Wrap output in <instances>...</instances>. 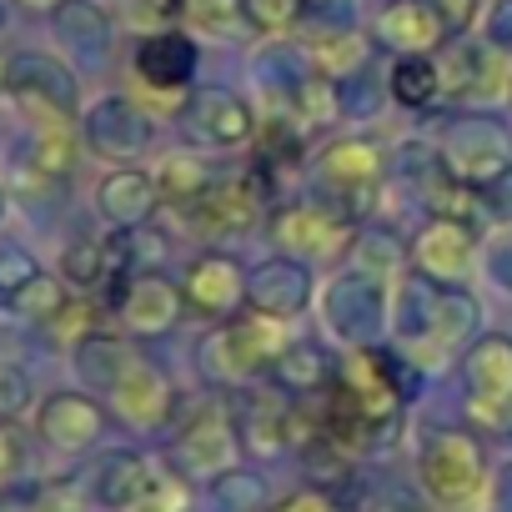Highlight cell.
<instances>
[{"instance_id":"obj_1","label":"cell","mask_w":512,"mask_h":512,"mask_svg":"<svg viewBox=\"0 0 512 512\" xmlns=\"http://www.w3.org/2000/svg\"><path fill=\"white\" fill-rule=\"evenodd\" d=\"M417 482L437 512H487L492 502V467L472 432L437 427L417 447Z\"/></svg>"},{"instance_id":"obj_2","label":"cell","mask_w":512,"mask_h":512,"mask_svg":"<svg viewBox=\"0 0 512 512\" xmlns=\"http://www.w3.org/2000/svg\"><path fill=\"white\" fill-rule=\"evenodd\" d=\"M287 342H292L287 322L241 312V317L216 322V327L206 332L201 362H206V372H211L216 382H226V387H251V382L272 377V367H277V357L287 352Z\"/></svg>"},{"instance_id":"obj_3","label":"cell","mask_w":512,"mask_h":512,"mask_svg":"<svg viewBox=\"0 0 512 512\" xmlns=\"http://www.w3.org/2000/svg\"><path fill=\"white\" fill-rule=\"evenodd\" d=\"M312 181H317V201L337 206L347 221L362 226V216H372V206L382 196L387 156L367 136H337L312 156Z\"/></svg>"},{"instance_id":"obj_4","label":"cell","mask_w":512,"mask_h":512,"mask_svg":"<svg viewBox=\"0 0 512 512\" xmlns=\"http://www.w3.org/2000/svg\"><path fill=\"white\" fill-rule=\"evenodd\" d=\"M317 312H322L327 337L342 342L347 352L352 347H377L392 327V282H377L362 267H347L332 282H322Z\"/></svg>"},{"instance_id":"obj_5","label":"cell","mask_w":512,"mask_h":512,"mask_svg":"<svg viewBox=\"0 0 512 512\" xmlns=\"http://www.w3.org/2000/svg\"><path fill=\"white\" fill-rule=\"evenodd\" d=\"M272 201V186H267V166H251V171H216L201 196L191 206H181L191 236L201 241H231V236H246L256 221H262V206Z\"/></svg>"},{"instance_id":"obj_6","label":"cell","mask_w":512,"mask_h":512,"mask_svg":"<svg viewBox=\"0 0 512 512\" xmlns=\"http://www.w3.org/2000/svg\"><path fill=\"white\" fill-rule=\"evenodd\" d=\"M447 176L462 181L467 191H487L497 181L512 176V136L497 116H457L442 126V136L432 141Z\"/></svg>"},{"instance_id":"obj_7","label":"cell","mask_w":512,"mask_h":512,"mask_svg":"<svg viewBox=\"0 0 512 512\" xmlns=\"http://www.w3.org/2000/svg\"><path fill=\"white\" fill-rule=\"evenodd\" d=\"M402 377H407V357L397 362V357L382 352V347H352V352L337 362V382H332V387H337L377 432H387V427H397V417H402V407H407Z\"/></svg>"},{"instance_id":"obj_8","label":"cell","mask_w":512,"mask_h":512,"mask_svg":"<svg viewBox=\"0 0 512 512\" xmlns=\"http://www.w3.org/2000/svg\"><path fill=\"white\" fill-rule=\"evenodd\" d=\"M6 96L31 116V126L81 116V81L56 51H16L11 76H6Z\"/></svg>"},{"instance_id":"obj_9","label":"cell","mask_w":512,"mask_h":512,"mask_svg":"<svg viewBox=\"0 0 512 512\" xmlns=\"http://www.w3.org/2000/svg\"><path fill=\"white\" fill-rule=\"evenodd\" d=\"M272 241L282 256H297V262L317 267V262H342L357 241V221H347L337 206L307 196L292 206H277L272 216Z\"/></svg>"},{"instance_id":"obj_10","label":"cell","mask_w":512,"mask_h":512,"mask_svg":"<svg viewBox=\"0 0 512 512\" xmlns=\"http://www.w3.org/2000/svg\"><path fill=\"white\" fill-rule=\"evenodd\" d=\"M176 121L196 151H236L256 136V111L231 86H191L181 96Z\"/></svg>"},{"instance_id":"obj_11","label":"cell","mask_w":512,"mask_h":512,"mask_svg":"<svg viewBox=\"0 0 512 512\" xmlns=\"http://www.w3.org/2000/svg\"><path fill=\"white\" fill-rule=\"evenodd\" d=\"M467 407L487 432H512V337L487 332L462 352Z\"/></svg>"},{"instance_id":"obj_12","label":"cell","mask_w":512,"mask_h":512,"mask_svg":"<svg viewBox=\"0 0 512 512\" xmlns=\"http://www.w3.org/2000/svg\"><path fill=\"white\" fill-rule=\"evenodd\" d=\"M76 126H81V146L91 156H106V161H136L156 146V121L121 91H106V96L86 101Z\"/></svg>"},{"instance_id":"obj_13","label":"cell","mask_w":512,"mask_h":512,"mask_svg":"<svg viewBox=\"0 0 512 512\" xmlns=\"http://www.w3.org/2000/svg\"><path fill=\"white\" fill-rule=\"evenodd\" d=\"M111 427V412L101 407L96 392L86 387H61V392H46L41 407H36V437L51 447V452H66V457H81L91 452Z\"/></svg>"},{"instance_id":"obj_14","label":"cell","mask_w":512,"mask_h":512,"mask_svg":"<svg viewBox=\"0 0 512 512\" xmlns=\"http://www.w3.org/2000/svg\"><path fill=\"white\" fill-rule=\"evenodd\" d=\"M171 462L181 477H196V482H211L221 477L226 467L241 462V432H236V417L226 407H201L171 442Z\"/></svg>"},{"instance_id":"obj_15","label":"cell","mask_w":512,"mask_h":512,"mask_svg":"<svg viewBox=\"0 0 512 512\" xmlns=\"http://www.w3.org/2000/svg\"><path fill=\"white\" fill-rule=\"evenodd\" d=\"M181 302L201 322H231L246 312V272L231 251H201L181 272Z\"/></svg>"},{"instance_id":"obj_16","label":"cell","mask_w":512,"mask_h":512,"mask_svg":"<svg viewBox=\"0 0 512 512\" xmlns=\"http://www.w3.org/2000/svg\"><path fill=\"white\" fill-rule=\"evenodd\" d=\"M442 66V96H457L467 106H492L512 96V56L487 41H452Z\"/></svg>"},{"instance_id":"obj_17","label":"cell","mask_w":512,"mask_h":512,"mask_svg":"<svg viewBox=\"0 0 512 512\" xmlns=\"http://www.w3.org/2000/svg\"><path fill=\"white\" fill-rule=\"evenodd\" d=\"M412 272H422L437 287H462L477 272V231L457 216H432L412 236Z\"/></svg>"},{"instance_id":"obj_18","label":"cell","mask_w":512,"mask_h":512,"mask_svg":"<svg viewBox=\"0 0 512 512\" xmlns=\"http://www.w3.org/2000/svg\"><path fill=\"white\" fill-rule=\"evenodd\" d=\"M307 307H317V277L297 256H267L262 267L246 272V312L292 322Z\"/></svg>"},{"instance_id":"obj_19","label":"cell","mask_w":512,"mask_h":512,"mask_svg":"<svg viewBox=\"0 0 512 512\" xmlns=\"http://www.w3.org/2000/svg\"><path fill=\"white\" fill-rule=\"evenodd\" d=\"M106 402H111V412L126 422V427H136V432H156V427H166L171 422V412H176V382L151 362V357H131V367L116 377V387L106 392Z\"/></svg>"},{"instance_id":"obj_20","label":"cell","mask_w":512,"mask_h":512,"mask_svg":"<svg viewBox=\"0 0 512 512\" xmlns=\"http://www.w3.org/2000/svg\"><path fill=\"white\" fill-rule=\"evenodd\" d=\"M131 71L146 91H166V96H186L196 86V71H201V46L191 31H161V36H141L136 56H131Z\"/></svg>"},{"instance_id":"obj_21","label":"cell","mask_w":512,"mask_h":512,"mask_svg":"<svg viewBox=\"0 0 512 512\" xmlns=\"http://www.w3.org/2000/svg\"><path fill=\"white\" fill-rule=\"evenodd\" d=\"M181 317H186L181 282H171L161 272H136L116 302V322L131 337H166V332H176Z\"/></svg>"},{"instance_id":"obj_22","label":"cell","mask_w":512,"mask_h":512,"mask_svg":"<svg viewBox=\"0 0 512 512\" xmlns=\"http://www.w3.org/2000/svg\"><path fill=\"white\" fill-rule=\"evenodd\" d=\"M161 206L166 201H161L156 171H146V166H111L96 181V211H101L106 231H141Z\"/></svg>"},{"instance_id":"obj_23","label":"cell","mask_w":512,"mask_h":512,"mask_svg":"<svg viewBox=\"0 0 512 512\" xmlns=\"http://www.w3.org/2000/svg\"><path fill=\"white\" fill-rule=\"evenodd\" d=\"M477 302L462 287H437L432 297V317H427V337L417 347H407V362L417 367H437L447 357H457L462 347H472L477 337Z\"/></svg>"},{"instance_id":"obj_24","label":"cell","mask_w":512,"mask_h":512,"mask_svg":"<svg viewBox=\"0 0 512 512\" xmlns=\"http://www.w3.org/2000/svg\"><path fill=\"white\" fill-rule=\"evenodd\" d=\"M151 477H156V462L151 457H141L136 447H116V452H106L91 467L86 497L101 512H141V502L151 492Z\"/></svg>"},{"instance_id":"obj_25","label":"cell","mask_w":512,"mask_h":512,"mask_svg":"<svg viewBox=\"0 0 512 512\" xmlns=\"http://www.w3.org/2000/svg\"><path fill=\"white\" fill-rule=\"evenodd\" d=\"M372 41H382L397 56H432L437 46H447L442 26L432 21V11L422 6V0H392L387 11H377Z\"/></svg>"},{"instance_id":"obj_26","label":"cell","mask_w":512,"mask_h":512,"mask_svg":"<svg viewBox=\"0 0 512 512\" xmlns=\"http://www.w3.org/2000/svg\"><path fill=\"white\" fill-rule=\"evenodd\" d=\"M272 377H277V392H287V397L302 402V397L327 392V387L337 382V367H332V352H327L317 337H292L287 352L277 357Z\"/></svg>"},{"instance_id":"obj_27","label":"cell","mask_w":512,"mask_h":512,"mask_svg":"<svg viewBox=\"0 0 512 512\" xmlns=\"http://www.w3.org/2000/svg\"><path fill=\"white\" fill-rule=\"evenodd\" d=\"M51 31H56L61 46H71L81 56H106L116 16L101 6V0H61V6L51 11Z\"/></svg>"},{"instance_id":"obj_28","label":"cell","mask_w":512,"mask_h":512,"mask_svg":"<svg viewBox=\"0 0 512 512\" xmlns=\"http://www.w3.org/2000/svg\"><path fill=\"white\" fill-rule=\"evenodd\" d=\"M131 357H136V347L126 337H111V332H91L86 342L71 347V367H76L81 387L96 397H106L116 387V377L131 367Z\"/></svg>"},{"instance_id":"obj_29","label":"cell","mask_w":512,"mask_h":512,"mask_svg":"<svg viewBox=\"0 0 512 512\" xmlns=\"http://www.w3.org/2000/svg\"><path fill=\"white\" fill-rule=\"evenodd\" d=\"M387 96L402 111H427L442 96V66L437 56H397L387 66Z\"/></svg>"},{"instance_id":"obj_30","label":"cell","mask_w":512,"mask_h":512,"mask_svg":"<svg viewBox=\"0 0 512 512\" xmlns=\"http://www.w3.org/2000/svg\"><path fill=\"white\" fill-rule=\"evenodd\" d=\"M76 161H81V126H76V121H46V126H36L26 166H31L41 181L71 176Z\"/></svg>"},{"instance_id":"obj_31","label":"cell","mask_w":512,"mask_h":512,"mask_svg":"<svg viewBox=\"0 0 512 512\" xmlns=\"http://www.w3.org/2000/svg\"><path fill=\"white\" fill-rule=\"evenodd\" d=\"M211 487V502L221 507V512H267L272 507V487H267V477L256 472V467H226L221 477H211L206 482Z\"/></svg>"},{"instance_id":"obj_32","label":"cell","mask_w":512,"mask_h":512,"mask_svg":"<svg viewBox=\"0 0 512 512\" xmlns=\"http://www.w3.org/2000/svg\"><path fill=\"white\" fill-rule=\"evenodd\" d=\"M56 277H61L76 297H96V292H106V282H111V267H106V241H71V246L61 251Z\"/></svg>"},{"instance_id":"obj_33","label":"cell","mask_w":512,"mask_h":512,"mask_svg":"<svg viewBox=\"0 0 512 512\" xmlns=\"http://www.w3.org/2000/svg\"><path fill=\"white\" fill-rule=\"evenodd\" d=\"M211 176H216V171L201 161V151H176V156H166V161L156 166L161 201H166V206H176V211H181V206H191Z\"/></svg>"},{"instance_id":"obj_34","label":"cell","mask_w":512,"mask_h":512,"mask_svg":"<svg viewBox=\"0 0 512 512\" xmlns=\"http://www.w3.org/2000/svg\"><path fill=\"white\" fill-rule=\"evenodd\" d=\"M402 241L382 226H357V241H352V267H362L367 277L377 282H397L402 277Z\"/></svg>"},{"instance_id":"obj_35","label":"cell","mask_w":512,"mask_h":512,"mask_svg":"<svg viewBox=\"0 0 512 512\" xmlns=\"http://www.w3.org/2000/svg\"><path fill=\"white\" fill-rule=\"evenodd\" d=\"M186 26L201 41H236L246 21V0H186Z\"/></svg>"},{"instance_id":"obj_36","label":"cell","mask_w":512,"mask_h":512,"mask_svg":"<svg viewBox=\"0 0 512 512\" xmlns=\"http://www.w3.org/2000/svg\"><path fill=\"white\" fill-rule=\"evenodd\" d=\"M66 297H71V287H66V282L46 267V272H41V277H36V282H31L21 297H16V307H11L6 317H11V322H26V327H46V322L61 312V302H66Z\"/></svg>"},{"instance_id":"obj_37","label":"cell","mask_w":512,"mask_h":512,"mask_svg":"<svg viewBox=\"0 0 512 512\" xmlns=\"http://www.w3.org/2000/svg\"><path fill=\"white\" fill-rule=\"evenodd\" d=\"M116 21L131 36H161V31H176L186 21V0H121Z\"/></svg>"},{"instance_id":"obj_38","label":"cell","mask_w":512,"mask_h":512,"mask_svg":"<svg viewBox=\"0 0 512 512\" xmlns=\"http://www.w3.org/2000/svg\"><path fill=\"white\" fill-rule=\"evenodd\" d=\"M41 272H46V267L36 262V251H26V246H16V241H0V312H11L16 297H21Z\"/></svg>"},{"instance_id":"obj_39","label":"cell","mask_w":512,"mask_h":512,"mask_svg":"<svg viewBox=\"0 0 512 512\" xmlns=\"http://www.w3.org/2000/svg\"><path fill=\"white\" fill-rule=\"evenodd\" d=\"M46 332H51V337H56L61 347H76V342H86V337L96 332V302H91V297H76V292H71V297L61 302V312H56V317L46 322Z\"/></svg>"},{"instance_id":"obj_40","label":"cell","mask_w":512,"mask_h":512,"mask_svg":"<svg viewBox=\"0 0 512 512\" xmlns=\"http://www.w3.org/2000/svg\"><path fill=\"white\" fill-rule=\"evenodd\" d=\"M302 6H307V0H246V21L256 31L277 36V31H292L302 21Z\"/></svg>"},{"instance_id":"obj_41","label":"cell","mask_w":512,"mask_h":512,"mask_svg":"<svg viewBox=\"0 0 512 512\" xmlns=\"http://www.w3.org/2000/svg\"><path fill=\"white\" fill-rule=\"evenodd\" d=\"M422 6L432 11V21L442 26V36H447V41H462V36L477 26L482 0H422Z\"/></svg>"},{"instance_id":"obj_42","label":"cell","mask_w":512,"mask_h":512,"mask_svg":"<svg viewBox=\"0 0 512 512\" xmlns=\"http://www.w3.org/2000/svg\"><path fill=\"white\" fill-rule=\"evenodd\" d=\"M186 497H191V492H186V477H181L176 467H156L141 512H186Z\"/></svg>"},{"instance_id":"obj_43","label":"cell","mask_w":512,"mask_h":512,"mask_svg":"<svg viewBox=\"0 0 512 512\" xmlns=\"http://www.w3.org/2000/svg\"><path fill=\"white\" fill-rule=\"evenodd\" d=\"M26 407H31V377L0 357V422H16Z\"/></svg>"},{"instance_id":"obj_44","label":"cell","mask_w":512,"mask_h":512,"mask_svg":"<svg viewBox=\"0 0 512 512\" xmlns=\"http://www.w3.org/2000/svg\"><path fill=\"white\" fill-rule=\"evenodd\" d=\"M31 462V442L16 422H0V487H11Z\"/></svg>"},{"instance_id":"obj_45","label":"cell","mask_w":512,"mask_h":512,"mask_svg":"<svg viewBox=\"0 0 512 512\" xmlns=\"http://www.w3.org/2000/svg\"><path fill=\"white\" fill-rule=\"evenodd\" d=\"M86 487L81 482H46L41 492H36V507L31 512H86Z\"/></svg>"},{"instance_id":"obj_46","label":"cell","mask_w":512,"mask_h":512,"mask_svg":"<svg viewBox=\"0 0 512 512\" xmlns=\"http://www.w3.org/2000/svg\"><path fill=\"white\" fill-rule=\"evenodd\" d=\"M267 512H342V507H337V497L322 492V487H297V492H287L282 502H272Z\"/></svg>"},{"instance_id":"obj_47","label":"cell","mask_w":512,"mask_h":512,"mask_svg":"<svg viewBox=\"0 0 512 512\" xmlns=\"http://www.w3.org/2000/svg\"><path fill=\"white\" fill-rule=\"evenodd\" d=\"M487 46L512 56V0H497L492 16H487Z\"/></svg>"},{"instance_id":"obj_48","label":"cell","mask_w":512,"mask_h":512,"mask_svg":"<svg viewBox=\"0 0 512 512\" xmlns=\"http://www.w3.org/2000/svg\"><path fill=\"white\" fill-rule=\"evenodd\" d=\"M11 6H16V11H26V16H51V11L61 6V0H11Z\"/></svg>"},{"instance_id":"obj_49","label":"cell","mask_w":512,"mask_h":512,"mask_svg":"<svg viewBox=\"0 0 512 512\" xmlns=\"http://www.w3.org/2000/svg\"><path fill=\"white\" fill-rule=\"evenodd\" d=\"M6 76H11V56L0 51V96H6Z\"/></svg>"},{"instance_id":"obj_50","label":"cell","mask_w":512,"mask_h":512,"mask_svg":"<svg viewBox=\"0 0 512 512\" xmlns=\"http://www.w3.org/2000/svg\"><path fill=\"white\" fill-rule=\"evenodd\" d=\"M6 216H11V191L0 186V221H6Z\"/></svg>"},{"instance_id":"obj_51","label":"cell","mask_w":512,"mask_h":512,"mask_svg":"<svg viewBox=\"0 0 512 512\" xmlns=\"http://www.w3.org/2000/svg\"><path fill=\"white\" fill-rule=\"evenodd\" d=\"M11 26V0H0V31Z\"/></svg>"}]
</instances>
